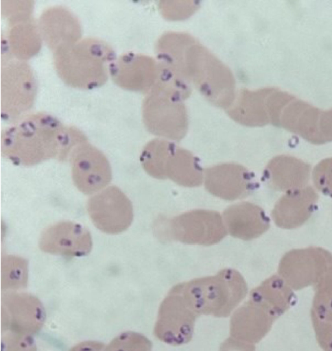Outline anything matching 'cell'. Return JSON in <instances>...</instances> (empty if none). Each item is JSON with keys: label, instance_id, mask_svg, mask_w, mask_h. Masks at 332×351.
I'll use <instances>...</instances> for the list:
<instances>
[{"label": "cell", "instance_id": "obj_30", "mask_svg": "<svg viewBox=\"0 0 332 351\" xmlns=\"http://www.w3.org/2000/svg\"><path fill=\"white\" fill-rule=\"evenodd\" d=\"M220 351H255V348L252 343L230 337L221 344Z\"/></svg>", "mask_w": 332, "mask_h": 351}, {"label": "cell", "instance_id": "obj_13", "mask_svg": "<svg viewBox=\"0 0 332 351\" xmlns=\"http://www.w3.org/2000/svg\"><path fill=\"white\" fill-rule=\"evenodd\" d=\"M45 314L41 302L25 293H5L1 298V330L32 335L40 330Z\"/></svg>", "mask_w": 332, "mask_h": 351}, {"label": "cell", "instance_id": "obj_1", "mask_svg": "<svg viewBox=\"0 0 332 351\" xmlns=\"http://www.w3.org/2000/svg\"><path fill=\"white\" fill-rule=\"evenodd\" d=\"M82 131L45 112L29 113L1 133V152L14 165L33 166L49 159L69 158L73 148L86 141Z\"/></svg>", "mask_w": 332, "mask_h": 351}, {"label": "cell", "instance_id": "obj_21", "mask_svg": "<svg viewBox=\"0 0 332 351\" xmlns=\"http://www.w3.org/2000/svg\"><path fill=\"white\" fill-rule=\"evenodd\" d=\"M274 319L260 304L248 300L231 317L230 337L250 343H257L268 332Z\"/></svg>", "mask_w": 332, "mask_h": 351}, {"label": "cell", "instance_id": "obj_31", "mask_svg": "<svg viewBox=\"0 0 332 351\" xmlns=\"http://www.w3.org/2000/svg\"><path fill=\"white\" fill-rule=\"evenodd\" d=\"M104 346L96 341H86L73 346L69 351H104Z\"/></svg>", "mask_w": 332, "mask_h": 351}, {"label": "cell", "instance_id": "obj_23", "mask_svg": "<svg viewBox=\"0 0 332 351\" xmlns=\"http://www.w3.org/2000/svg\"><path fill=\"white\" fill-rule=\"evenodd\" d=\"M321 114L318 109L294 97L283 108L279 125L312 143L322 144L325 141L320 127Z\"/></svg>", "mask_w": 332, "mask_h": 351}, {"label": "cell", "instance_id": "obj_6", "mask_svg": "<svg viewBox=\"0 0 332 351\" xmlns=\"http://www.w3.org/2000/svg\"><path fill=\"white\" fill-rule=\"evenodd\" d=\"M140 161L145 172L157 179H169L187 186H200L204 170L189 151L162 139H153L143 147Z\"/></svg>", "mask_w": 332, "mask_h": 351}, {"label": "cell", "instance_id": "obj_24", "mask_svg": "<svg viewBox=\"0 0 332 351\" xmlns=\"http://www.w3.org/2000/svg\"><path fill=\"white\" fill-rule=\"evenodd\" d=\"M268 92L269 88L257 91L241 90L236 103L229 109L230 116L246 125L261 126L268 123Z\"/></svg>", "mask_w": 332, "mask_h": 351}, {"label": "cell", "instance_id": "obj_28", "mask_svg": "<svg viewBox=\"0 0 332 351\" xmlns=\"http://www.w3.org/2000/svg\"><path fill=\"white\" fill-rule=\"evenodd\" d=\"M311 176L316 188L332 197V158L320 161L314 167Z\"/></svg>", "mask_w": 332, "mask_h": 351}, {"label": "cell", "instance_id": "obj_2", "mask_svg": "<svg viewBox=\"0 0 332 351\" xmlns=\"http://www.w3.org/2000/svg\"><path fill=\"white\" fill-rule=\"evenodd\" d=\"M161 63L192 82L211 102L226 107L235 99L230 71L189 36L165 34L158 40Z\"/></svg>", "mask_w": 332, "mask_h": 351}, {"label": "cell", "instance_id": "obj_3", "mask_svg": "<svg viewBox=\"0 0 332 351\" xmlns=\"http://www.w3.org/2000/svg\"><path fill=\"white\" fill-rule=\"evenodd\" d=\"M52 53L59 78L70 87L83 90L103 86L108 78L110 64L117 58L109 43L91 36L60 46Z\"/></svg>", "mask_w": 332, "mask_h": 351}, {"label": "cell", "instance_id": "obj_20", "mask_svg": "<svg viewBox=\"0 0 332 351\" xmlns=\"http://www.w3.org/2000/svg\"><path fill=\"white\" fill-rule=\"evenodd\" d=\"M222 218L227 233L246 241L260 237L270 227V220L265 211L248 202L230 206L224 210Z\"/></svg>", "mask_w": 332, "mask_h": 351}, {"label": "cell", "instance_id": "obj_12", "mask_svg": "<svg viewBox=\"0 0 332 351\" xmlns=\"http://www.w3.org/2000/svg\"><path fill=\"white\" fill-rule=\"evenodd\" d=\"M332 265V254L318 247L293 250L280 261L278 273L290 287H303L319 280Z\"/></svg>", "mask_w": 332, "mask_h": 351}, {"label": "cell", "instance_id": "obj_9", "mask_svg": "<svg viewBox=\"0 0 332 351\" xmlns=\"http://www.w3.org/2000/svg\"><path fill=\"white\" fill-rule=\"evenodd\" d=\"M198 316L175 285L160 304L154 334L171 346L186 344L192 338Z\"/></svg>", "mask_w": 332, "mask_h": 351}, {"label": "cell", "instance_id": "obj_17", "mask_svg": "<svg viewBox=\"0 0 332 351\" xmlns=\"http://www.w3.org/2000/svg\"><path fill=\"white\" fill-rule=\"evenodd\" d=\"M37 23L43 41L52 52L60 46L73 44L81 39L80 21L66 6L46 8Z\"/></svg>", "mask_w": 332, "mask_h": 351}, {"label": "cell", "instance_id": "obj_16", "mask_svg": "<svg viewBox=\"0 0 332 351\" xmlns=\"http://www.w3.org/2000/svg\"><path fill=\"white\" fill-rule=\"evenodd\" d=\"M203 181L211 194L229 201L247 197L255 185L253 174L235 163L220 164L204 169Z\"/></svg>", "mask_w": 332, "mask_h": 351}, {"label": "cell", "instance_id": "obj_25", "mask_svg": "<svg viewBox=\"0 0 332 351\" xmlns=\"http://www.w3.org/2000/svg\"><path fill=\"white\" fill-rule=\"evenodd\" d=\"M288 286L281 276H272L251 291L249 300L262 306L276 318L289 301Z\"/></svg>", "mask_w": 332, "mask_h": 351}, {"label": "cell", "instance_id": "obj_4", "mask_svg": "<svg viewBox=\"0 0 332 351\" xmlns=\"http://www.w3.org/2000/svg\"><path fill=\"white\" fill-rule=\"evenodd\" d=\"M184 82L169 70L158 71L142 104L143 121L150 133L176 141L185 136L187 114L181 98L189 91Z\"/></svg>", "mask_w": 332, "mask_h": 351}, {"label": "cell", "instance_id": "obj_29", "mask_svg": "<svg viewBox=\"0 0 332 351\" xmlns=\"http://www.w3.org/2000/svg\"><path fill=\"white\" fill-rule=\"evenodd\" d=\"M1 351H36L32 335L3 332Z\"/></svg>", "mask_w": 332, "mask_h": 351}, {"label": "cell", "instance_id": "obj_8", "mask_svg": "<svg viewBox=\"0 0 332 351\" xmlns=\"http://www.w3.org/2000/svg\"><path fill=\"white\" fill-rule=\"evenodd\" d=\"M161 238L187 244L211 245L227 234L222 216L209 210H194L163 219L158 226Z\"/></svg>", "mask_w": 332, "mask_h": 351}, {"label": "cell", "instance_id": "obj_26", "mask_svg": "<svg viewBox=\"0 0 332 351\" xmlns=\"http://www.w3.org/2000/svg\"><path fill=\"white\" fill-rule=\"evenodd\" d=\"M28 280V262L14 256L5 255L1 261V287L5 289L25 288Z\"/></svg>", "mask_w": 332, "mask_h": 351}, {"label": "cell", "instance_id": "obj_5", "mask_svg": "<svg viewBox=\"0 0 332 351\" xmlns=\"http://www.w3.org/2000/svg\"><path fill=\"white\" fill-rule=\"evenodd\" d=\"M198 315L228 317L245 298L248 287L236 270L224 269L214 276L176 285Z\"/></svg>", "mask_w": 332, "mask_h": 351}, {"label": "cell", "instance_id": "obj_19", "mask_svg": "<svg viewBox=\"0 0 332 351\" xmlns=\"http://www.w3.org/2000/svg\"><path fill=\"white\" fill-rule=\"evenodd\" d=\"M318 197L315 190L309 186L286 192L272 211L274 223L286 229L300 226L314 212Z\"/></svg>", "mask_w": 332, "mask_h": 351}, {"label": "cell", "instance_id": "obj_14", "mask_svg": "<svg viewBox=\"0 0 332 351\" xmlns=\"http://www.w3.org/2000/svg\"><path fill=\"white\" fill-rule=\"evenodd\" d=\"M158 64L151 57L127 52L116 58L109 66V75L119 87L147 93L156 83Z\"/></svg>", "mask_w": 332, "mask_h": 351}, {"label": "cell", "instance_id": "obj_22", "mask_svg": "<svg viewBox=\"0 0 332 351\" xmlns=\"http://www.w3.org/2000/svg\"><path fill=\"white\" fill-rule=\"evenodd\" d=\"M310 176L311 169L307 163L285 155L272 158L263 172V178L270 188L285 193L306 186Z\"/></svg>", "mask_w": 332, "mask_h": 351}, {"label": "cell", "instance_id": "obj_10", "mask_svg": "<svg viewBox=\"0 0 332 351\" xmlns=\"http://www.w3.org/2000/svg\"><path fill=\"white\" fill-rule=\"evenodd\" d=\"M86 209L94 226L110 234L127 230L134 217L130 200L116 186H110L90 197Z\"/></svg>", "mask_w": 332, "mask_h": 351}, {"label": "cell", "instance_id": "obj_27", "mask_svg": "<svg viewBox=\"0 0 332 351\" xmlns=\"http://www.w3.org/2000/svg\"><path fill=\"white\" fill-rule=\"evenodd\" d=\"M151 341L143 335L128 331L114 338L104 351H152Z\"/></svg>", "mask_w": 332, "mask_h": 351}, {"label": "cell", "instance_id": "obj_7", "mask_svg": "<svg viewBox=\"0 0 332 351\" xmlns=\"http://www.w3.org/2000/svg\"><path fill=\"white\" fill-rule=\"evenodd\" d=\"M1 66V117L12 124L26 114L34 105L37 83L26 62L3 59Z\"/></svg>", "mask_w": 332, "mask_h": 351}, {"label": "cell", "instance_id": "obj_18", "mask_svg": "<svg viewBox=\"0 0 332 351\" xmlns=\"http://www.w3.org/2000/svg\"><path fill=\"white\" fill-rule=\"evenodd\" d=\"M3 36V59L26 61L40 50L43 39L33 16L8 20Z\"/></svg>", "mask_w": 332, "mask_h": 351}, {"label": "cell", "instance_id": "obj_11", "mask_svg": "<svg viewBox=\"0 0 332 351\" xmlns=\"http://www.w3.org/2000/svg\"><path fill=\"white\" fill-rule=\"evenodd\" d=\"M73 182L86 195L98 192L112 180V170L105 154L88 141L75 146L69 156Z\"/></svg>", "mask_w": 332, "mask_h": 351}, {"label": "cell", "instance_id": "obj_15", "mask_svg": "<svg viewBox=\"0 0 332 351\" xmlns=\"http://www.w3.org/2000/svg\"><path fill=\"white\" fill-rule=\"evenodd\" d=\"M38 245L45 253L69 257L82 256L90 253L92 239L90 232L81 224L62 221L42 232Z\"/></svg>", "mask_w": 332, "mask_h": 351}]
</instances>
